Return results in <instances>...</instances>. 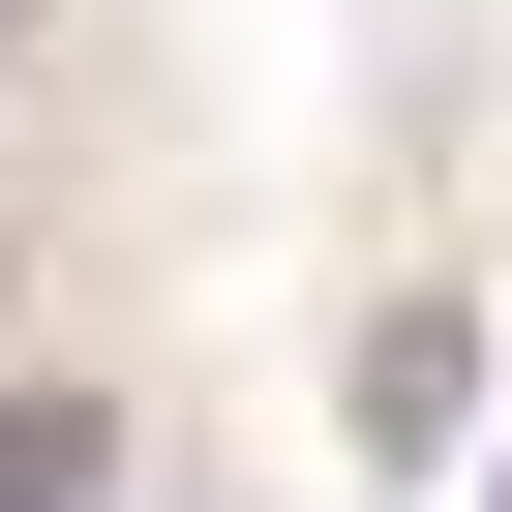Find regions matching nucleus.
<instances>
[{
  "instance_id": "nucleus-1",
  "label": "nucleus",
  "mask_w": 512,
  "mask_h": 512,
  "mask_svg": "<svg viewBox=\"0 0 512 512\" xmlns=\"http://www.w3.org/2000/svg\"><path fill=\"white\" fill-rule=\"evenodd\" d=\"M91 482H121V422H91V392H0V512H91Z\"/></svg>"
}]
</instances>
